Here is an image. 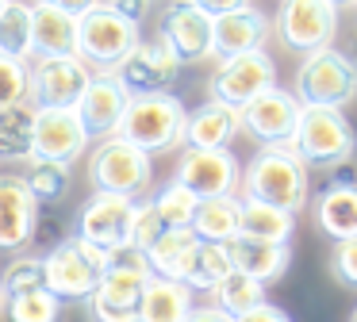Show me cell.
<instances>
[{"mask_svg":"<svg viewBox=\"0 0 357 322\" xmlns=\"http://www.w3.org/2000/svg\"><path fill=\"white\" fill-rule=\"evenodd\" d=\"M238 188L242 199H257L296 215L307 207V165L288 146H261L242 169Z\"/></svg>","mask_w":357,"mask_h":322,"instance_id":"6da1fadb","label":"cell"},{"mask_svg":"<svg viewBox=\"0 0 357 322\" xmlns=\"http://www.w3.org/2000/svg\"><path fill=\"white\" fill-rule=\"evenodd\" d=\"M150 261L135 245H116L108 250L100 284L89 296V311L96 322H139V299L150 280Z\"/></svg>","mask_w":357,"mask_h":322,"instance_id":"7a4b0ae2","label":"cell"},{"mask_svg":"<svg viewBox=\"0 0 357 322\" xmlns=\"http://www.w3.org/2000/svg\"><path fill=\"white\" fill-rule=\"evenodd\" d=\"M185 119H188V112L173 92L131 96L116 135L123 142L139 146L142 153H165V150H177L185 142Z\"/></svg>","mask_w":357,"mask_h":322,"instance_id":"3957f363","label":"cell"},{"mask_svg":"<svg viewBox=\"0 0 357 322\" xmlns=\"http://www.w3.org/2000/svg\"><path fill=\"white\" fill-rule=\"evenodd\" d=\"M288 150L303 161V165L334 169L338 161H349L357 150V135L342 107H303L300 123L292 130Z\"/></svg>","mask_w":357,"mask_h":322,"instance_id":"277c9868","label":"cell"},{"mask_svg":"<svg viewBox=\"0 0 357 322\" xmlns=\"http://www.w3.org/2000/svg\"><path fill=\"white\" fill-rule=\"evenodd\" d=\"M150 181H154L150 153L123 142L119 135L100 138L96 150H89V184H93V192H112V196L139 199L150 188Z\"/></svg>","mask_w":357,"mask_h":322,"instance_id":"5b68a950","label":"cell"},{"mask_svg":"<svg viewBox=\"0 0 357 322\" xmlns=\"http://www.w3.org/2000/svg\"><path fill=\"white\" fill-rule=\"evenodd\" d=\"M104 265H108V253L89 245L85 238L70 234L47 250V257H43V284L58 299H89L104 276Z\"/></svg>","mask_w":357,"mask_h":322,"instance_id":"8992f818","label":"cell"},{"mask_svg":"<svg viewBox=\"0 0 357 322\" xmlns=\"http://www.w3.org/2000/svg\"><path fill=\"white\" fill-rule=\"evenodd\" d=\"M139 38V23L116 15L108 4H96L77 15V58L89 61L93 73H116V66L135 50Z\"/></svg>","mask_w":357,"mask_h":322,"instance_id":"52a82bcc","label":"cell"},{"mask_svg":"<svg viewBox=\"0 0 357 322\" xmlns=\"http://www.w3.org/2000/svg\"><path fill=\"white\" fill-rule=\"evenodd\" d=\"M357 96V61L326 46L303 58L296 69V100L303 107H346Z\"/></svg>","mask_w":357,"mask_h":322,"instance_id":"ba28073f","label":"cell"},{"mask_svg":"<svg viewBox=\"0 0 357 322\" xmlns=\"http://www.w3.org/2000/svg\"><path fill=\"white\" fill-rule=\"evenodd\" d=\"M277 38L296 54H315L326 50L334 43V31H338V8L331 0H280L277 8Z\"/></svg>","mask_w":357,"mask_h":322,"instance_id":"9c48e42d","label":"cell"},{"mask_svg":"<svg viewBox=\"0 0 357 322\" xmlns=\"http://www.w3.org/2000/svg\"><path fill=\"white\" fill-rule=\"evenodd\" d=\"M273 84H277V66H273V58L265 50H250V54H234V58L219 61V69L208 81V92H211V100L242 112L250 100L261 96Z\"/></svg>","mask_w":357,"mask_h":322,"instance_id":"30bf717a","label":"cell"},{"mask_svg":"<svg viewBox=\"0 0 357 322\" xmlns=\"http://www.w3.org/2000/svg\"><path fill=\"white\" fill-rule=\"evenodd\" d=\"M181 77L177 54L165 46V38H139L135 50L116 66V81L127 89V96H158L169 92Z\"/></svg>","mask_w":357,"mask_h":322,"instance_id":"8fae6325","label":"cell"},{"mask_svg":"<svg viewBox=\"0 0 357 322\" xmlns=\"http://www.w3.org/2000/svg\"><path fill=\"white\" fill-rule=\"evenodd\" d=\"M89 81H93V69L77 54L39 58L27 69V100L35 107H77V100L89 89Z\"/></svg>","mask_w":357,"mask_h":322,"instance_id":"7c38bea8","label":"cell"},{"mask_svg":"<svg viewBox=\"0 0 357 322\" xmlns=\"http://www.w3.org/2000/svg\"><path fill=\"white\" fill-rule=\"evenodd\" d=\"M89 142L77 112L73 107H35V127H31V161H70L85 158Z\"/></svg>","mask_w":357,"mask_h":322,"instance_id":"4fadbf2b","label":"cell"},{"mask_svg":"<svg viewBox=\"0 0 357 322\" xmlns=\"http://www.w3.org/2000/svg\"><path fill=\"white\" fill-rule=\"evenodd\" d=\"M300 112H303V104L296 100V92L273 84V89H265L261 96H254L246 107H242L238 119H242V130H246L254 142L288 146L292 142L296 123H300Z\"/></svg>","mask_w":357,"mask_h":322,"instance_id":"5bb4252c","label":"cell"},{"mask_svg":"<svg viewBox=\"0 0 357 322\" xmlns=\"http://www.w3.org/2000/svg\"><path fill=\"white\" fill-rule=\"evenodd\" d=\"M173 181L181 188H188L196 199H211V196H234L242 181L238 158L231 150H188L177 161V176Z\"/></svg>","mask_w":357,"mask_h":322,"instance_id":"9a60e30c","label":"cell"},{"mask_svg":"<svg viewBox=\"0 0 357 322\" xmlns=\"http://www.w3.org/2000/svg\"><path fill=\"white\" fill-rule=\"evenodd\" d=\"M131 215L135 199L112 196V192H93L85 207L77 211V238H85L96 250H116V245H131Z\"/></svg>","mask_w":357,"mask_h":322,"instance_id":"2e32d148","label":"cell"},{"mask_svg":"<svg viewBox=\"0 0 357 322\" xmlns=\"http://www.w3.org/2000/svg\"><path fill=\"white\" fill-rule=\"evenodd\" d=\"M127 104H131V96L116 81V73H93V81L81 92L73 112H77V119H81L89 138H112L119 130V119H123Z\"/></svg>","mask_w":357,"mask_h":322,"instance_id":"e0dca14e","label":"cell"},{"mask_svg":"<svg viewBox=\"0 0 357 322\" xmlns=\"http://www.w3.org/2000/svg\"><path fill=\"white\" fill-rule=\"evenodd\" d=\"M158 35H162L165 46L177 54L181 66L211 58V15H204L200 8H192L188 0H177V4L165 8Z\"/></svg>","mask_w":357,"mask_h":322,"instance_id":"ac0fdd59","label":"cell"},{"mask_svg":"<svg viewBox=\"0 0 357 322\" xmlns=\"http://www.w3.org/2000/svg\"><path fill=\"white\" fill-rule=\"evenodd\" d=\"M39 204L24 176H0V250H24L35 242Z\"/></svg>","mask_w":357,"mask_h":322,"instance_id":"d6986e66","label":"cell"},{"mask_svg":"<svg viewBox=\"0 0 357 322\" xmlns=\"http://www.w3.org/2000/svg\"><path fill=\"white\" fill-rule=\"evenodd\" d=\"M273 23L265 12L257 8H242V12H227L219 20H211V54L219 61L234 58V54H250V50H265Z\"/></svg>","mask_w":357,"mask_h":322,"instance_id":"ffe728a7","label":"cell"},{"mask_svg":"<svg viewBox=\"0 0 357 322\" xmlns=\"http://www.w3.org/2000/svg\"><path fill=\"white\" fill-rule=\"evenodd\" d=\"M227 245V257H231L234 273H246L254 280L269 284L280 280L288 273V261H292V250L284 242H261V238H246V234H234Z\"/></svg>","mask_w":357,"mask_h":322,"instance_id":"44dd1931","label":"cell"},{"mask_svg":"<svg viewBox=\"0 0 357 322\" xmlns=\"http://www.w3.org/2000/svg\"><path fill=\"white\" fill-rule=\"evenodd\" d=\"M31 43H35V58L77 54V15L47 4V0H35L31 4Z\"/></svg>","mask_w":357,"mask_h":322,"instance_id":"7402d4cb","label":"cell"},{"mask_svg":"<svg viewBox=\"0 0 357 322\" xmlns=\"http://www.w3.org/2000/svg\"><path fill=\"white\" fill-rule=\"evenodd\" d=\"M242 130V119L234 107L219 104V100H208L196 112H188L185 119V146L188 150H227L231 138Z\"/></svg>","mask_w":357,"mask_h":322,"instance_id":"603a6c76","label":"cell"},{"mask_svg":"<svg viewBox=\"0 0 357 322\" xmlns=\"http://www.w3.org/2000/svg\"><path fill=\"white\" fill-rule=\"evenodd\" d=\"M192 288L169 276H150L139 299V322H185L192 311Z\"/></svg>","mask_w":357,"mask_h":322,"instance_id":"cb8c5ba5","label":"cell"},{"mask_svg":"<svg viewBox=\"0 0 357 322\" xmlns=\"http://www.w3.org/2000/svg\"><path fill=\"white\" fill-rule=\"evenodd\" d=\"M315 222L326 238H357V184H326L315 199Z\"/></svg>","mask_w":357,"mask_h":322,"instance_id":"d4e9b609","label":"cell"},{"mask_svg":"<svg viewBox=\"0 0 357 322\" xmlns=\"http://www.w3.org/2000/svg\"><path fill=\"white\" fill-rule=\"evenodd\" d=\"M200 238L192 234V227H173V230H162L158 242L146 250V261H150V273L154 276H169V280H181L192 261Z\"/></svg>","mask_w":357,"mask_h":322,"instance_id":"484cf974","label":"cell"},{"mask_svg":"<svg viewBox=\"0 0 357 322\" xmlns=\"http://www.w3.org/2000/svg\"><path fill=\"white\" fill-rule=\"evenodd\" d=\"M238 207H242L238 196L200 199L188 227H192V234L200 238V242H231V238L238 234Z\"/></svg>","mask_w":357,"mask_h":322,"instance_id":"4316f807","label":"cell"},{"mask_svg":"<svg viewBox=\"0 0 357 322\" xmlns=\"http://www.w3.org/2000/svg\"><path fill=\"white\" fill-rule=\"evenodd\" d=\"M292 230H296V215L280 211V207H269V204H257V199H242V207H238V234L288 245Z\"/></svg>","mask_w":357,"mask_h":322,"instance_id":"83f0119b","label":"cell"},{"mask_svg":"<svg viewBox=\"0 0 357 322\" xmlns=\"http://www.w3.org/2000/svg\"><path fill=\"white\" fill-rule=\"evenodd\" d=\"M31 127H35V107L27 100L0 107V161L31 158Z\"/></svg>","mask_w":357,"mask_h":322,"instance_id":"f1b7e54d","label":"cell"},{"mask_svg":"<svg viewBox=\"0 0 357 322\" xmlns=\"http://www.w3.org/2000/svg\"><path fill=\"white\" fill-rule=\"evenodd\" d=\"M227 273H234L231 257H227V245L223 242H200L188 261L181 284H188L192 291H215V284L223 280Z\"/></svg>","mask_w":357,"mask_h":322,"instance_id":"f546056e","label":"cell"},{"mask_svg":"<svg viewBox=\"0 0 357 322\" xmlns=\"http://www.w3.org/2000/svg\"><path fill=\"white\" fill-rule=\"evenodd\" d=\"M0 54H8L16 61H27L35 54L31 4H24V0H8V8L0 12Z\"/></svg>","mask_w":357,"mask_h":322,"instance_id":"4dcf8cb0","label":"cell"},{"mask_svg":"<svg viewBox=\"0 0 357 322\" xmlns=\"http://www.w3.org/2000/svg\"><path fill=\"white\" fill-rule=\"evenodd\" d=\"M265 303V284L254 280V276L246 273H227L223 280L215 284V307L219 311H227L231 319H238V314L254 311V307Z\"/></svg>","mask_w":357,"mask_h":322,"instance_id":"1f68e13d","label":"cell"},{"mask_svg":"<svg viewBox=\"0 0 357 322\" xmlns=\"http://www.w3.org/2000/svg\"><path fill=\"white\" fill-rule=\"evenodd\" d=\"M27 188H31L35 204L39 207H54L66 199L70 192V165H58V161H31L27 169Z\"/></svg>","mask_w":357,"mask_h":322,"instance_id":"d6a6232c","label":"cell"},{"mask_svg":"<svg viewBox=\"0 0 357 322\" xmlns=\"http://www.w3.org/2000/svg\"><path fill=\"white\" fill-rule=\"evenodd\" d=\"M150 204H154V211H158V219H162V227L173 230V227H188V222H192L196 204H200V199H196L188 188H181L177 181H169L165 188H158L154 196H150Z\"/></svg>","mask_w":357,"mask_h":322,"instance_id":"836d02e7","label":"cell"},{"mask_svg":"<svg viewBox=\"0 0 357 322\" xmlns=\"http://www.w3.org/2000/svg\"><path fill=\"white\" fill-rule=\"evenodd\" d=\"M12 322H58L62 319V299L54 291L39 288V291H24V296H12L4 303Z\"/></svg>","mask_w":357,"mask_h":322,"instance_id":"e575fe53","label":"cell"},{"mask_svg":"<svg viewBox=\"0 0 357 322\" xmlns=\"http://www.w3.org/2000/svg\"><path fill=\"white\" fill-rule=\"evenodd\" d=\"M0 284H4V296H24V291H39L47 288L43 284V257H16L4 273H0Z\"/></svg>","mask_w":357,"mask_h":322,"instance_id":"d590c367","label":"cell"},{"mask_svg":"<svg viewBox=\"0 0 357 322\" xmlns=\"http://www.w3.org/2000/svg\"><path fill=\"white\" fill-rule=\"evenodd\" d=\"M24 100H27V66L0 54V107L24 104Z\"/></svg>","mask_w":357,"mask_h":322,"instance_id":"8d00e7d4","label":"cell"},{"mask_svg":"<svg viewBox=\"0 0 357 322\" xmlns=\"http://www.w3.org/2000/svg\"><path fill=\"white\" fill-rule=\"evenodd\" d=\"M162 230L165 227H162V219H158L154 204H150V199H135V215H131V245H135V250L146 253L150 245L158 242Z\"/></svg>","mask_w":357,"mask_h":322,"instance_id":"74e56055","label":"cell"},{"mask_svg":"<svg viewBox=\"0 0 357 322\" xmlns=\"http://www.w3.org/2000/svg\"><path fill=\"white\" fill-rule=\"evenodd\" d=\"M331 273L342 288L357 291V238H346V242H334V257H331Z\"/></svg>","mask_w":357,"mask_h":322,"instance_id":"f35d334b","label":"cell"},{"mask_svg":"<svg viewBox=\"0 0 357 322\" xmlns=\"http://www.w3.org/2000/svg\"><path fill=\"white\" fill-rule=\"evenodd\" d=\"M192 8H200L204 15H211V20H219V15L227 12H242V8H250V0H188Z\"/></svg>","mask_w":357,"mask_h":322,"instance_id":"ab89813d","label":"cell"},{"mask_svg":"<svg viewBox=\"0 0 357 322\" xmlns=\"http://www.w3.org/2000/svg\"><path fill=\"white\" fill-rule=\"evenodd\" d=\"M100 4H108L116 15H123V20H131V23H142L146 20L150 0H100Z\"/></svg>","mask_w":357,"mask_h":322,"instance_id":"60d3db41","label":"cell"},{"mask_svg":"<svg viewBox=\"0 0 357 322\" xmlns=\"http://www.w3.org/2000/svg\"><path fill=\"white\" fill-rule=\"evenodd\" d=\"M234 322H292L280 307H273V303H261V307H254V311H246V314H238Z\"/></svg>","mask_w":357,"mask_h":322,"instance_id":"b9f144b4","label":"cell"},{"mask_svg":"<svg viewBox=\"0 0 357 322\" xmlns=\"http://www.w3.org/2000/svg\"><path fill=\"white\" fill-rule=\"evenodd\" d=\"M185 322H234V319L227 311H219L215 303H208V307H192Z\"/></svg>","mask_w":357,"mask_h":322,"instance_id":"7bdbcfd3","label":"cell"},{"mask_svg":"<svg viewBox=\"0 0 357 322\" xmlns=\"http://www.w3.org/2000/svg\"><path fill=\"white\" fill-rule=\"evenodd\" d=\"M331 184H357V165H354V158H349V161H338V165H334Z\"/></svg>","mask_w":357,"mask_h":322,"instance_id":"ee69618b","label":"cell"},{"mask_svg":"<svg viewBox=\"0 0 357 322\" xmlns=\"http://www.w3.org/2000/svg\"><path fill=\"white\" fill-rule=\"evenodd\" d=\"M47 4L62 8V12H70V15H85L89 8H96L100 0H47Z\"/></svg>","mask_w":357,"mask_h":322,"instance_id":"f6af8a7d","label":"cell"},{"mask_svg":"<svg viewBox=\"0 0 357 322\" xmlns=\"http://www.w3.org/2000/svg\"><path fill=\"white\" fill-rule=\"evenodd\" d=\"M4 303H8V296H4V284H0V311H4Z\"/></svg>","mask_w":357,"mask_h":322,"instance_id":"bcb514c9","label":"cell"},{"mask_svg":"<svg viewBox=\"0 0 357 322\" xmlns=\"http://www.w3.org/2000/svg\"><path fill=\"white\" fill-rule=\"evenodd\" d=\"M334 8H342V4H357V0H331Z\"/></svg>","mask_w":357,"mask_h":322,"instance_id":"7dc6e473","label":"cell"},{"mask_svg":"<svg viewBox=\"0 0 357 322\" xmlns=\"http://www.w3.org/2000/svg\"><path fill=\"white\" fill-rule=\"evenodd\" d=\"M4 8H8V0H0V12H4Z\"/></svg>","mask_w":357,"mask_h":322,"instance_id":"c3c4849f","label":"cell"},{"mask_svg":"<svg viewBox=\"0 0 357 322\" xmlns=\"http://www.w3.org/2000/svg\"><path fill=\"white\" fill-rule=\"evenodd\" d=\"M349 322H357V307H354V319H349Z\"/></svg>","mask_w":357,"mask_h":322,"instance_id":"681fc988","label":"cell"},{"mask_svg":"<svg viewBox=\"0 0 357 322\" xmlns=\"http://www.w3.org/2000/svg\"><path fill=\"white\" fill-rule=\"evenodd\" d=\"M173 4H177V0H173Z\"/></svg>","mask_w":357,"mask_h":322,"instance_id":"f907efd6","label":"cell"}]
</instances>
